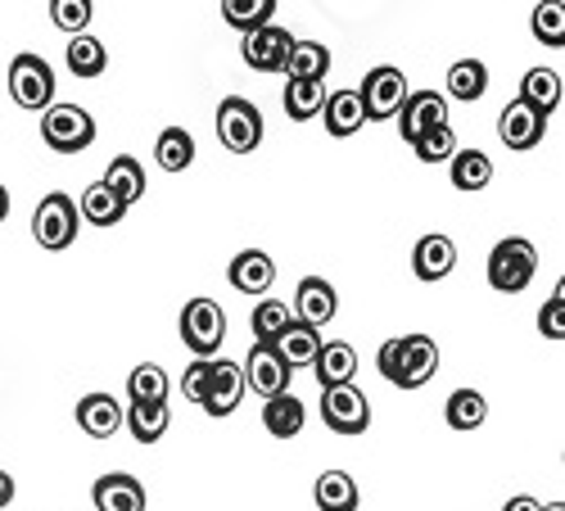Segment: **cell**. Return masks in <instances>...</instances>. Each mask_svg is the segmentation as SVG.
Instances as JSON below:
<instances>
[{
    "label": "cell",
    "instance_id": "bcb514c9",
    "mask_svg": "<svg viewBox=\"0 0 565 511\" xmlns=\"http://www.w3.org/2000/svg\"><path fill=\"white\" fill-rule=\"evenodd\" d=\"M6 217H10V191L0 185V222H6Z\"/></svg>",
    "mask_w": 565,
    "mask_h": 511
},
{
    "label": "cell",
    "instance_id": "9a60e30c",
    "mask_svg": "<svg viewBox=\"0 0 565 511\" xmlns=\"http://www.w3.org/2000/svg\"><path fill=\"white\" fill-rule=\"evenodd\" d=\"M226 281H231V290H241V295H267L271 286H276V263H271V254H263V249H245V254H235L231 258V267H226Z\"/></svg>",
    "mask_w": 565,
    "mask_h": 511
},
{
    "label": "cell",
    "instance_id": "836d02e7",
    "mask_svg": "<svg viewBox=\"0 0 565 511\" xmlns=\"http://www.w3.org/2000/svg\"><path fill=\"white\" fill-rule=\"evenodd\" d=\"M484 91H489V68L480 60H457L448 68V96L470 105V100H484Z\"/></svg>",
    "mask_w": 565,
    "mask_h": 511
},
{
    "label": "cell",
    "instance_id": "cb8c5ba5",
    "mask_svg": "<svg viewBox=\"0 0 565 511\" xmlns=\"http://www.w3.org/2000/svg\"><path fill=\"white\" fill-rule=\"evenodd\" d=\"M312 498H317L321 511H358V502H362L349 471H321L317 485H312Z\"/></svg>",
    "mask_w": 565,
    "mask_h": 511
},
{
    "label": "cell",
    "instance_id": "d4e9b609",
    "mask_svg": "<svg viewBox=\"0 0 565 511\" xmlns=\"http://www.w3.org/2000/svg\"><path fill=\"white\" fill-rule=\"evenodd\" d=\"M303 398L299 394H280V398H271V403H263V426H267V435L271 439H295L299 430H303Z\"/></svg>",
    "mask_w": 565,
    "mask_h": 511
},
{
    "label": "cell",
    "instance_id": "603a6c76",
    "mask_svg": "<svg viewBox=\"0 0 565 511\" xmlns=\"http://www.w3.org/2000/svg\"><path fill=\"white\" fill-rule=\"evenodd\" d=\"M362 123H366V109H362L358 91H335V96H326V131H331L335 141H349L353 131H362Z\"/></svg>",
    "mask_w": 565,
    "mask_h": 511
},
{
    "label": "cell",
    "instance_id": "f546056e",
    "mask_svg": "<svg viewBox=\"0 0 565 511\" xmlns=\"http://www.w3.org/2000/svg\"><path fill=\"white\" fill-rule=\"evenodd\" d=\"M326 73H331V51H326L321 41H295L286 77L290 82H326Z\"/></svg>",
    "mask_w": 565,
    "mask_h": 511
},
{
    "label": "cell",
    "instance_id": "8992f818",
    "mask_svg": "<svg viewBox=\"0 0 565 511\" xmlns=\"http://www.w3.org/2000/svg\"><path fill=\"white\" fill-rule=\"evenodd\" d=\"M263 114L254 100L245 96H226L217 105V141L231 150V155H254L263 146Z\"/></svg>",
    "mask_w": 565,
    "mask_h": 511
},
{
    "label": "cell",
    "instance_id": "83f0119b",
    "mask_svg": "<svg viewBox=\"0 0 565 511\" xmlns=\"http://www.w3.org/2000/svg\"><path fill=\"white\" fill-rule=\"evenodd\" d=\"M249 327H254V340H258V344H271V349H276L280 336L295 327V308L280 304V299H263V304L254 308V317H249Z\"/></svg>",
    "mask_w": 565,
    "mask_h": 511
},
{
    "label": "cell",
    "instance_id": "4316f807",
    "mask_svg": "<svg viewBox=\"0 0 565 511\" xmlns=\"http://www.w3.org/2000/svg\"><path fill=\"white\" fill-rule=\"evenodd\" d=\"M444 416L452 430H480L489 422V398L480 390H452L444 403Z\"/></svg>",
    "mask_w": 565,
    "mask_h": 511
},
{
    "label": "cell",
    "instance_id": "c3c4849f",
    "mask_svg": "<svg viewBox=\"0 0 565 511\" xmlns=\"http://www.w3.org/2000/svg\"><path fill=\"white\" fill-rule=\"evenodd\" d=\"M543 511H565V502H543Z\"/></svg>",
    "mask_w": 565,
    "mask_h": 511
},
{
    "label": "cell",
    "instance_id": "8d00e7d4",
    "mask_svg": "<svg viewBox=\"0 0 565 511\" xmlns=\"http://www.w3.org/2000/svg\"><path fill=\"white\" fill-rule=\"evenodd\" d=\"M276 353L290 362V371H295V366H312L317 353H321V331H312V327H303V321H295V327L280 336Z\"/></svg>",
    "mask_w": 565,
    "mask_h": 511
},
{
    "label": "cell",
    "instance_id": "ab89813d",
    "mask_svg": "<svg viewBox=\"0 0 565 511\" xmlns=\"http://www.w3.org/2000/svg\"><path fill=\"white\" fill-rule=\"evenodd\" d=\"M412 150H416L420 163H452V155H457V136H452V127H435V131L420 136Z\"/></svg>",
    "mask_w": 565,
    "mask_h": 511
},
{
    "label": "cell",
    "instance_id": "7bdbcfd3",
    "mask_svg": "<svg viewBox=\"0 0 565 511\" xmlns=\"http://www.w3.org/2000/svg\"><path fill=\"white\" fill-rule=\"evenodd\" d=\"M539 331H543V340H565V308L556 299H547L539 308Z\"/></svg>",
    "mask_w": 565,
    "mask_h": 511
},
{
    "label": "cell",
    "instance_id": "ba28073f",
    "mask_svg": "<svg viewBox=\"0 0 565 511\" xmlns=\"http://www.w3.org/2000/svg\"><path fill=\"white\" fill-rule=\"evenodd\" d=\"M358 96H362V109H366V123H385V118H398L403 105H407V77L394 68V64H381V68H371L358 86Z\"/></svg>",
    "mask_w": 565,
    "mask_h": 511
},
{
    "label": "cell",
    "instance_id": "7c38bea8",
    "mask_svg": "<svg viewBox=\"0 0 565 511\" xmlns=\"http://www.w3.org/2000/svg\"><path fill=\"white\" fill-rule=\"evenodd\" d=\"M295 41H299V36H290L280 23H271V28H263V32H249V36H245V51H241V55H245V64H249V68H258V73H286Z\"/></svg>",
    "mask_w": 565,
    "mask_h": 511
},
{
    "label": "cell",
    "instance_id": "52a82bcc",
    "mask_svg": "<svg viewBox=\"0 0 565 511\" xmlns=\"http://www.w3.org/2000/svg\"><path fill=\"white\" fill-rule=\"evenodd\" d=\"M10 96L19 109H51L55 105V68L41 55H14L10 60Z\"/></svg>",
    "mask_w": 565,
    "mask_h": 511
},
{
    "label": "cell",
    "instance_id": "6da1fadb",
    "mask_svg": "<svg viewBox=\"0 0 565 511\" xmlns=\"http://www.w3.org/2000/svg\"><path fill=\"white\" fill-rule=\"evenodd\" d=\"M381 376L398 390H420L435 371H439V344L430 336H394L390 344H381L375 353Z\"/></svg>",
    "mask_w": 565,
    "mask_h": 511
},
{
    "label": "cell",
    "instance_id": "ac0fdd59",
    "mask_svg": "<svg viewBox=\"0 0 565 511\" xmlns=\"http://www.w3.org/2000/svg\"><path fill=\"white\" fill-rule=\"evenodd\" d=\"M90 498H96V511H146V485H140L136 476H127V471L100 476L96 489H90Z\"/></svg>",
    "mask_w": 565,
    "mask_h": 511
},
{
    "label": "cell",
    "instance_id": "3957f363",
    "mask_svg": "<svg viewBox=\"0 0 565 511\" xmlns=\"http://www.w3.org/2000/svg\"><path fill=\"white\" fill-rule=\"evenodd\" d=\"M177 331H181V344L191 349L200 362H217V349L226 340V312L217 299H191L181 308V321H177Z\"/></svg>",
    "mask_w": 565,
    "mask_h": 511
},
{
    "label": "cell",
    "instance_id": "d590c367",
    "mask_svg": "<svg viewBox=\"0 0 565 511\" xmlns=\"http://www.w3.org/2000/svg\"><path fill=\"white\" fill-rule=\"evenodd\" d=\"M271 14H276V0H222V19L231 28H241L245 36L271 28Z\"/></svg>",
    "mask_w": 565,
    "mask_h": 511
},
{
    "label": "cell",
    "instance_id": "ffe728a7",
    "mask_svg": "<svg viewBox=\"0 0 565 511\" xmlns=\"http://www.w3.org/2000/svg\"><path fill=\"white\" fill-rule=\"evenodd\" d=\"M312 371H317L321 390H331V385H353V376H358V349H353L349 340H331V344H321V353H317Z\"/></svg>",
    "mask_w": 565,
    "mask_h": 511
},
{
    "label": "cell",
    "instance_id": "f1b7e54d",
    "mask_svg": "<svg viewBox=\"0 0 565 511\" xmlns=\"http://www.w3.org/2000/svg\"><path fill=\"white\" fill-rule=\"evenodd\" d=\"M154 159L163 172H185L195 163V136L185 127H163L159 141H154Z\"/></svg>",
    "mask_w": 565,
    "mask_h": 511
},
{
    "label": "cell",
    "instance_id": "1f68e13d",
    "mask_svg": "<svg viewBox=\"0 0 565 511\" xmlns=\"http://www.w3.org/2000/svg\"><path fill=\"white\" fill-rule=\"evenodd\" d=\"M168 403H131L127 407V430L136 444H159L168 435Z\"/></svg>",
    "mask_w": 565,
    "mask_h": 511
},
{
    "label": "cell",
    "instance_id": "5bb4252c",
    "mask_svg": "<svg viewBox=\"0 0 565 511\" xmlns=\"http://www.w3.org/2000/svg\"><path fill=\"white\" fill-rule=\"evenodd\" d=\"M543 131H547V118L539 109H530L521 96H515L502 114H498V136H502V146L507 150H534L543 141Z\"/></svg>",
    "mask_w": 565,
    "mask_h": 511
},
{
    "label": "cell",
    "instance_id": "7a4b0ae2",
    "mask_svg": "<svg viewBox=\"0 0 565 511\" xmlns=\"http://www.w3.org/2000/svg\"><path fill=\"white\" fill-rule=\"evenodd\" d=\"M484 272H489V286H493L498 295H521V290H530L534 272H539V249H534V241H525V236L498 241Z\"/></svg>",
    "mask_w": 565,
    "mask_h": 511
},
{
    "label": "cell",
    "instance_id": "44dd1931",
    "mask_svg": "<svg viewBox=\"0 0 565 511\" xmlns=\"http://www.w3.org/2000/svg\"><path fill=\"white\" fill-rule=\"evenodd\" d=\"M77 213H82V222H90V226H100V231H109V226H118L122 217H127V204L109 191L105 181H90L86 191H82V200H77Z\"/></svg>",
    "mask_w": 565,
    "mask_h": 511
},
{
    "label": "cell",
    "instance_id": "4fadbf2b",
    "mask_svg": "<svg viewBox=\"0 0 565 511\" xmlns=\"http://www.w3.org/2000/svg\"><path fill=\"white\" fill-rule=\"evenodd\" d=\"M335 312H340L335 286L326 281V276H303L299 290H295V321H303V327L321 331L326 321H335Z\"/></svg>",
    "mask_w": 565,
    "mask_h": 511
},
{
    "label": "cell",
    "instance_id": "d6986e66",
    "mask_svg": "<svg viewBox=\"0 0 565 511\" xmlns=\"http://www.w3.org/2000/svg\"><path fill=\"white\" fill-rule=\"evenodd\" d=\"M452 267H457V245H452V236H439V231H430V236L416 241V249H412V272L420 276V281H444Z\"/></svg>",
    "mask_w": 565,
    "mask_h": 511
},
{
    "label": "cell",
    "instance_id": "60d3db41",
    "mask_svg": "<svg viewBox=\"0 0 565 511\" xmlns=\"http://www.w3.org/2000/svg\"><path fill=\"white\" fill-rule=\"evenodd\" d=\"M90 14H96V10H90V0H51V19L68 36H82V28L90 23Z\"/></svg>",
    "mask_w": 565,
    "mask_h": 511
},
{
    "label": "cell",
    "instance_id": "277c9868",
    "mask_svg": "<svg viewBox=\"0 0 565 511\" xmlns=\"http://www.w3.org/2000/svg\"><path fill=\"white\" fill-rule=\"evenodd\" d=\"M41 141L55 155H82L96 146V118L82 105H51L41 114Z\"/></svg>",
    "mask_w": 565,
    "mask_h": 511
},
{
    "label": "cell",
    "instance_id": "ee69618b",
    "mask_svg": "<svg viewBox=\"0 0 565 511\" xmlns=\"http://www.w3.org/2000/svg\"><path fill=\"white\" fill-rule=\"evenodd\" d=\"M502 511H543V502L539 498H530V493H515V498H507V507Z\"/></svg>",
    "mask_w": 565,
    "mask_h": 511
},
{
    "label": "cell",
    "instance_id": "7402d4cb",
    "mask_svg": "<svg viewBox=\"0 0 565 511\" xmlns=\"http://www.w3.org/2000/svg\"><path fill=\"white\" fill-rule=\"evenodd\" d=\"M521 100H525L530 109H539L543 118H552V114H556V105L565 100L561 73H556V68H530V73L521 77Z\"/></svg>",
    "mask_w": 565,
    "mask_h": 511
},
{
    "label": "cell",
    "instance_id": "f35d334b",
    "mask_svg": "<svg viewBox=\"0 0 565 511\" xmlns=\"http://www.w3.org/2000/svg\"><path fill=\"white\" fill-rule=\"evenodd\" d=\"M530 32H534L539 45H552V51H561V45H565V6H561V0L534 6V14H530Z\"/></svg>",
    "mask_w": 565,
    "mask_h": 511
},
{
    "label": "cell",
    "instance_id": "30bf717a",
    "mask_svg": "<svg viewBox=\"0 0 565 511\" xmlns=\"http://www.w3.org/2000/svg\"><path fill=\"white\" fill-rule=\"evenodd\" d=\"M245 385L254 394H263L267 403L280 398V394H290V362L280 358L271 344H254L249 358H245Z\"/></svg>",
    "mask_w": 565,
    "mask_h": 511
},
{
    "label": "cell",
    "instance_id": "74e56055",
    "mask_svg": "<svg viewBox=\"0 0 565 511\" xmlns=\"http://www.w3.org/2000/svg\"><path fill=\"white\" fill-rule=\"evenodd\" d=\"M326 109V86L321 82H286V114L295 123H312Z\"/></svg>",
    "mask_w": 565,
    "mask_h": 511
},
{
    "label": "cell",
    "instance_id": "484cf974",
    "mask_svg": "<svg viewBox=\"0 0 565 511\" xmlns=\"http://www.w3.org/2000/svg\"><path fill=\"white\" fill-rule=\"evenodd\" d=\"M448 168H452V185L461 195H476L493 181V159L484 150H457Z\"/></svg>",
    "mask_w": 565,
    "mask_h": 511
},
{
    "label": "cell",
    "instance_id": "e0dca14e",
    "mask_svg": "<svg viewBox=\"0 0 565 511\" xmlns=\"http://www.w3.org/2000/svg\"><path fill=\"white\" fill-rule=\"evenodd\" d=\"M245 366H235L226 358L213 362V381H209V394H204V412L209 416H231L245 398Z\"/></svg>",
    "mask_w": 565,
    "mask_h": 511
},
{
    "label": "cell",
    "instance_id": "5b68a950",
    "mask_svg": "<svg viewBox=\"0 0 565 511\" xmlns=\"http://www.w3.org/2000/svg\"><path fill=\"white\" fill-rule=\"evenodd\" d=\"M77 231H82V213H77V204H73L64 191H51V195L36 204V213H32V236H36L41 249H51V254L68 249V245L77 241Z\"/></svg>",
    "mask_w": 565,
    "mask_h": 511
},
{
    "label": "cell",
    "instance_id": "4dcf8cb0",
    "mask_svg": "<svg viewBox=\"0 0 565 511\" xmlns=\"http://www.w3.org/2000/svg\"><path fill=\"white\" fill-rule=\"evenodd\" d=\"M100 181L109 185V191H114V195H118L127 209H131L136 200H146V168H140L131 155H118Z\"/></svg>",
    "mask_w": 565,
    "mask_h": 511
},
{
    "label": "cell",
    "instance_id": "7dc6e473",
    "mask_svg": "<svg viewBox=\"0 0 565 511\" xmlns=\"http://www.w3.org/2000/svg\"><path fill=\"white\" fill-rule=\"evenodd\" d=\"M552 299H556V304L565 308V276H561V281H556V290H552Z\"/></svg>",
    "mask_w": 565,
    "mask_h": 511
},
{
    "label": "cell",
    "instance_id": "d6a6232c",
    "mask_svg": "<svg viewBox=\"0 0 565 511\" xmlns=\"http://www.w3.org/2000/svg\"><path fill=\"white\" fill-rule=\"evenodd\" d=\"M64 60H68V73L73 77H100L105 68H109V55H105V45L96 41V36H68V51H64Z\"/></svg>",
    "mask_w": 565,
    "mask_h": 511
},
{
    "label": "cell",
    "instance_id": "e575fe53",
    "mask_svg": "<svg viewBox=\"0 0 565 511\" xmlns=\"http://www.w3.org/2000/svg\"><path fill=\"white\" fill-rule=\"evenodd\" d=\"M127 394H131V403H168L172 381H168V371L159 362H140L127 376Z\"/></svg>",
    "mask_w": 565,
    "mask_h": 511
},
{
    "label": "cell",
    "instance_id": "681fc988",
    "mask_svg": "<svg viewBox=\"0 0 565 511\" xmlns=\"http://www.w3.org/2000/svg\"><path fill=\"white\" fill-rule=\"evenodd\" d=\"M561 457H565V453H561Z\"/></svg>",
    "mask_w": 565,
    "mask_h": 511
},
{
    "label": "cell",
    "instance_id": "8fae6325",
    "mask_svg": "<svg viewBox=\"0 0 565 511\" xmlns=\"http://www.w3.org/2000/svg\"><path fill=\"white\" fill-rule=\"evenodd\" d=\"M435 127H448V96H439V91H412L398 114V136L407 146H416Z\"/></svg>",
    "mask_w": 565,
    "mask_h": 511
},
{
    "label": "cell",
    "instance_id": "2e32d148",
    "mask_svg": "<svg viewBox=\"0 0 565 511\" xmlns=\"http://www.w3.org/2000/svg\"><path fill=\"white\" fill-rule=\"evenodd\" d=\"M77 426L82 435L90 439H114L122 426H127V407L114 398V394H86L77 403Z\"/></svg>",
    "mask_w": 565,
    "mask_h": 511
},
{
    "label": "cell",
    "instance_id": "f6af8a7d",
    "mask_svg": "<svg viewBox=\"0 0 565 511\" xmlns=\"http://www.w3.org/2000/svg\"><path fill=\"white\" fill-rule=\"evenodd\" d=\"M14 502V476L10 471H0V511H6Z\"/></svg>",
    "mask_w": 565,
    "mask_h": 511
},
{
    "label": "cell",
    "instance_id": "b9f144b4",
    "mask_svg": "<svg viewBox=\"0 0 565 511\" xmlns=\"http://www.w3.org/2000/svg\"><path fill=\"white\" fill-rule=\"evenodd\" d=\"M209 381H213V362H191L185 366V376H181V398H191L204 407V394H209Z\"/></svg>",
    "mask_w": 565,
    "mask_h": 511
},
{
    "label": "cell",
    "instance_id": "9c48e42d",
    "mask_svg": "<svg viewBox=\"0 0 565 511\" xmlns=\"http://www.w3.org/2000/svg\"><path fill=\"white\" fill-rule=\"evenodd\" d=\"M321 422L331 426L335 435H362L371 426V403L358 385H331L321 390Z\"/></svg>",
    "mask_w": 565,
    "mask_h": 511
}]
</instances>
